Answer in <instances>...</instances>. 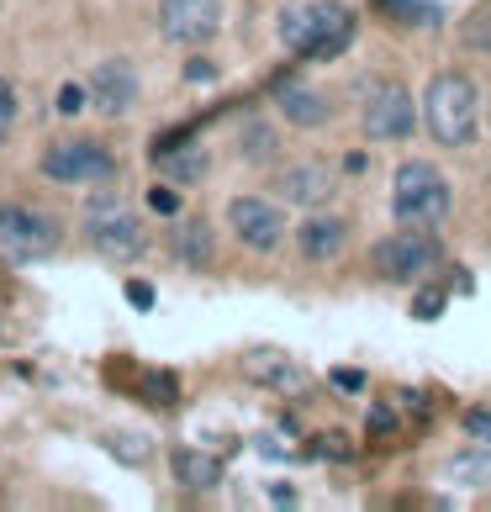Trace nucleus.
I'll list each match as a JSON object with an SVG mask.
<instances>
[{
  "label": "nucleus",
  "instance_id": "f257e3e1",
  "mask_svg": "<svg viewBox=\"0 0 491 512\" xmlns=\"http://www.w3.org/2000/svg\"><path fill=\"white\" fill-rule=\"evenodd\" d=\"M275 27H280V43L312 64L338 59L354 43V11L338 6V0H291Z\"/></svg>",
  "mask_w": 491,
  "mask_h": 512
},
{
  "label": "nucleus",
  "instance_id": "f03ea898",
  "mask_svg": "<svg viewBox=\"0 0 491 512\" xmlns=\"http://www.w3.org/2000/svg\"><path fill=\"white\" fill-rule=\"evenodd\" d=\"M481 127V96L460 69L433 74L423 90V132L439 148H465Z\"/></svg>",
  "mask_w": 491,
  "mask_h": 512
},
{
  "label": "nucleus",
  "instance_id": "7ed1b4c3",
  "mask_svg": "<svg viewBox=\"0 0 491 512\" xmlns=\"http://www.w3.org/2000/svg\"><path fill=\"white\" fill-rule=\"evenodd\" d=\"M391 212L402 227H439L455 212V191L428 159H407L391 180Z\"/></svg>",
  "mask_w": 491,
  "mask_h": 512
},
{
  "label": "nucleus",
  "instance_id": "20e7f679",
  "mask_svg": "<svg viewBox=\"0 0 491 512\" xmlns=\"http://www.w3.org/2000/svg\"><path fill=\"white\" fill-rule=\"evenodd\" d=\"M439 259H444V243L433 238V227H402V233H391L370 249V270L381 280L407 286V280H423Z\"/></svg>",
  "mask_w": 491,
  "mask_h": 512
},
{
  "label": "nucleus",
  "instance_id": "39448f33",
  "mask_svg": "<svg viewBox=\"0 0 491 512\" xmlns=\"http://www.w3.org/2000/svg\"><path fill=\"white\" fill-rule=\"evenodd\" d=\"M59 249V227L32 206H0V259L37 264Z\"/></svg>",
  "mask_w": 491,
  "mask_h": 512
},
{
  "label": "nucleus",
  "instance_id": "423d86ee",
  "mask_svg": "<svg viewBox=\"0 0 491 512\" xmlns=\"http://www.w3.org/2000/svg\"><path fill=\"white\" fill-rule=\"evenodd\" d=\"M360 127H365V138H370V143H407L423 122H418V106H412L407 90L386 80V85H375L370 96H365Z\"/></svg>",
  "mask_w": 491,
  "mask_h": 512
},
{
  "label": "nucleus",
  "instance_id": "0eeeda50",
  "mask_svg": "<svg viewBox=\"0 0 491 512\" xmlns=\"http://www.w3.org/2000/svg\"><path fill=\"white\" fill-rule=\"evenodd\" d=\"M43 175L53 185H101V180L117 175V159L90 138H64L43 154Z\"/></svg>",
  "mask_w": 491,
  "mask_h": 512
},
{
  "label": "nucleus",
  "instance_id": "6e6552de",
  "mask_svg": "<svg viewBox=\"0 0 491 512\" xmlns=\"http://www.w3.org/2000/svg\"><path fill=\"white\" fill-rule=\"evenodd\" d=\"M90 243L106 259H138L143 254V222L117 196H96L90 201Z\"/></svg>",
  "mask_w": 491,
  "mask_h": 512
},
{
  "label": "nucleus",
  "instance_id": "1a4fd4ad",
  "mask_svg": "<svg viewBox=\"0 0 491 512\" xmlns=\"http://www.w3.org/2000/svg\"><path fill=\"white\" fill-rule=\"evenodd\" d=\"M222 27V0H164L159 6V32L175 48H201Z\"/></svg>",
  "mask_w": 491,
  "mask_h": 512
},
{
  "label": "nucleus",
  "instance_id": "9d476101",
  "mask_svg": "<svg viewBox=\"0 0 491 512\" xmlns=\"http://www.w3.org/2000/svg\"><path fill=\"white\" fill-rule=\"evenodd\" d=\"M228 222H233V233L243 238V249H254V254H275L280 238H286V212L270 206L264 196H238L228 206Z\"/></svg>",
  "mask_w": 491,
  "mask_h": 512
},
{
  "label": "nucleus",
  "instance_id": "9b49d317",
  "mask_svg": "<svg viewBox=\"0 0 491 512\" xmlns=\"http://www.w3.org/2000/svg\"><path fill=\"white\" fill-rule=\"evenodd\" d=\"M243 375H249L254 386L275 391V396H301L307 391V370H301L286 349H249L243 354Z\"/></svg>",
  "mask_w": 491,
  "mask_h": 512
},
{
  "label": "nucleus",
  "instance_id": "f8f14e48",
  "mask_svg": "<svg viewBox=\"0 0 491 512\" xmlns=\"http://www.w3.org/2000/svg\"><path fill=\"white\" fill-rule=\"evenodd\" d=\"M90 101H96L101 117H122V111H132V101H138V69H132L127 59L101 64L96 74H90Z\"/></svg>",
  "mask_w": 491,
  "mask_h": 512
},
{
  "label": "nucleus",
  "instance_id": "ddd939ff",
  "mask_svg": "<svg viewBox=\"0 0 491 512\" xmlns=\"http://www.w3.org/2000/svg\"><path fill=\"white\" fill-rule=\"evenodd\" d=\"M338 191V175L323 164V159H301V164H286L280 175V196L291 206H328Z\"/></svg>",
  "mask_w": 491,
  "mask_h": 512
},
{
  "label": "nucleus",
  "instance_id": "4468645a",
  "mask_svg": "<svg viewBox=\"0 0 491 512\" xmlns=\"http://www.w3.org/2000/svg\"><path fill=\"white\" fill-rule=\"evenodd\" d=\"M296 249L307 264H333L338 254L349 249V227L338 217H307L296 227Z\"/></svg>",
  "mask_w": 491,
  "mask_h": 512
},
{
  "label": "nucleus",
  "instance_id": "2eb2a0df",
  "mask_svg": "<svg viewBox=\"0 0 491 512\" xmlns=\"http://www.w3.org/2000/svg\"><path fill=\"white\" fill-rule=\"evenodd\" d=\"M275 106L286 111V122H296V127H328V117H333L328 96L312 90L307 80H280L275 85Z\"/></svg>",
  "mask_w": 491,
  "mask_h": 512
},
{
  "label": "nucleus",
  "instance_id": "dca6fc26",
  "mask_svg": "<svg viewBox=\"0 0 491 512\" xmlns=\"http://www.w3.org/2000/svg\"><path fill=\"white\" fill-rule=\"evenodd\" d=\"M169 249H175V259L185 264V270H206V264H212V249H217L212 222L180 217V222H175V233H169Z\"/></svg>",
  "mask_w": 491,
  "mask_h": 512
},
{
  "label": "nucleus",
  "instance_id": "f3484780",
  "mask_svg": "<svg viewBox=\"0 0 491 512\" xmlns=\"http://www.w3.org/2000/svg\"><path fill=\"white\" fill-rule=\"evenodd\" d=\"M169 470H175V481L185 491H206V486L222 481V460H212V454H201V449H175Z\"/></svg>",
  "mask_w": 491,
  "mask_h": 512
},
{
  "label": "nucleus",
  "instance_id": "a211bd4d",
  "mask_svg": "<svg viewBox=\"0 0 491 512\" xmlns=\"http://www.w3.org/2000/svg\"><path fill=\"white\" fill-rule=\"evenodd\" d=\"M159 169L175 185H196V180H206V148H185V143H175V148H159Z\"/></svg>",
  "mask_w": 491,
  "mask_h": 512
},
{
  "label": "nucleus",
  "instance_id": "6ab92c4d",
  "mask_svg": "<svg viewBox=\"0 0 491 512\" xmlns=\"http://www.w3.org/2000/svg\"><path fill=\"white\" fill-rule=\"evenodd\" d=\"M111 454H117V460L122 465H143L148 460V454H154V444H148L143 439V433H106V439H101Z\"/></svg>",
  "mask_w": 491,
  "mask_h": 512
},
{
  "label": "nucleus",
  "instance_id": "aec40b11",
  "mask_svg": "<svg viewBox=\"0 0 491 512\" xmlns=\"http://www.w3.org/2000/svg\"><path fill=\"white\" fill-rule=\"evenodd\" d=\"M375 6L391 22H439V6H423V0H375Z\"/></svg>",
  "mask_w": 491,
  "mask_h": 512
},
{
  "label": "nucleus",
  "instance_id": "412c9836",
  "mask_svg": "<svg viewBox=\"0 0 491 512\" xmlns=\"http://www.w3.org/2000/svg\"><path fill=\"white\" fill-rule=\"evenodd\" d=\"M275 132L270 127H259V122H249V127H243V159H249V164H264V159H275Z\"/></svg>",
  "mask_w": 491,
  "mask_h": 512
},
{
  "label": "nucleus",
  "instance_id": "4be33fe9",
  "mask_svg": "<svg viewBox=\"0 0 491 512\" xmlns=\"http://www.w3.org/2000/svg\"><path fill=\"white\" fill-rule=\"evenodd\" d=\"M143 396H148L154 407H175V402H180V381H175L169 370H148V375H143Z\"/></svg>",
  "mask_w": 491,
  "mask_h": 512
},
{
  "label": "nucleus",
  "instance_id": "5701e85b",
  "mask_svg": "<svg viewBox=\"0 0 491 512\" xmlns=\"http://www.w3.org/2000/svg\"><path fill=\"white\" fill-rule=\"evenodd\" d=\"M307 460H349V439L344 433H317V439H307Z\"/></svg>",
  "mask_w": 491,
  "mask_h": 512
},
{
  "label": "nucleus",
  "instance_id": "b1692460",
  "mask_svg": "<svg viewBox=\"0 0 491 512\" xmlns=\"http://www.w3.org/2000/svg\"><path fill=\"white\" fill-rule=\"evenodd\" d=\"M455 476L460 481H491V454H460Z\"/></svg>",
  "mask_w": 491,
  "mask_h": 512
},
{
  "label": "nucleus",
  "instance_id": "393cba45",
  "mask_svg": "<svg viewBox=\"0 0 491 512\" xmlns=\"http://www.w3.org/2000/svg\"><path fill=\"white\" fill-rule=\"evenodd\" d=\"M465 48H486L491 53V11H481V16L465 22Z\"/></svg>",
  "mask_w": 491,
  "mask_h": 512
},
{
  "label": "nucleus",
  "instance_id": "a878e982",
  "mask_svg": "<svg viewBox=\"0 0 491 512\" xmlns=\"http://www.w3.org/2000/svg\"><path fill=\"white\" fill-rule=\"evenodd\" d=\"M148 212L154 217H180V196L169 191V185H154V191H148Z\"/></svg>",
  "mask_w": 491,
  "mask_h": 512
},
{
  "label": "nucleus",
  "instance_id": "bb28decb",
  "mask_svg": "<svg viewBox=\"0 0 491 512\" xmlns=\"http://www.w3.org/2000/svg\"><path fill=\"white\" fill-rule=\"evenodd\" d=\"M328 381H333V391H344V396H360V391H365V370H349V365H338V370L328 375Z\"/></svg>",
  "mask_w": 491,
  "mask_h": 512
},
{
  "label": "nucleus",
  "instance_id": "cd10ccee",
  "mask_svg": "<svg viewBox=\"0 0 491 512\" xmlns=\"http://www.w3.org/2000/svg\"><path fill=\"white\" fill-rule=\"evenodd\" d=\"M386 433L396 439V412H391V407H375V412H370V439L386 444Z\"/></svg>",
  "mask_w": 491,
  "mask_h": 512
},
{
  "label": "nucleus",
  "instance_id": "c85d7f7f",
  "mask_svg": "<svg viewBox=\"0 0 491 512\" xmlns=\"http://www.w3.org/2000/svg\"><path fill=\"white\" fill-rule=\"evenodd\" d=\"M11 122H16V90H11V80H0V143H6Z\"/></svg>",
  "mask_w": 491,
  "mask_h": 512
},
{
  "label": "nucleus",
  "instance_id": "c756f323",
  "mask_svg": "<svg viewBox=\"0 0 491 512\" xmlns=\"http://www.w3.org/2000/svg\"><path fill=\"white\" fill-rule=\"evenodd\" d=\"M412 317H418V322L444 317V291H428V296H418V301H412Z\"/></svg>",
  "mask_w": 491,
  "mask_h": 512
},
{
  "label": "nucleus",
  "instance_id": "7c9ffc66",
  "mask_svg": "<svg viewBox=\"0 0 491 512\" xmlns=\"http://www.w3.org/2000/svg\"><path fill=\"white\" fill-rule=\"evenodd\" d=\"M90 101V90L85 85H64L59 90V111H64V117H80V106Z\"/></svg>",
  "mask_w": 491,
  "mask_h": 512
},
{
  "label": "nucleus",
  "instance_id": "2f4dec72",
  "mask_svg": "<svg viewBox=\"0 0 491 512\" xmlns=\"http://www.w3.org/2000/svg\"><path fill=\"white\" fill-rule=\"evenodd\" d=\"M465 433H470V439H481V444H491V407L470 412V417H465Z\"/></svg>",
  "mask_w": 491,
  "mask_h": 512
},
{
  "label": "nucleus",
  "instance_id": "473e14b6",
  "mask_svg": "<svg viewBox=\"0 0 491 512\" xmlns=\"http://www.w3.org/2000/svg\"><path fill=\"white\" fill-rule=\"evenodd\" d=\"M127 301L138 312H148V307H154V286H148V280H127Z\"/></svg>",
  "mask_w": 491,
  "mask_h": 512
},
{
  "label": "nucleus",
  "instance_id": "72a5a7b5",
  "mask_svg": "<svg viewBox=\"0 0 491 512\" xmlns=\"http://www.w3.org/2000/svg\"><path fill=\"white\" fill-rule=\"evenodd\" d=\"M185 80H191V85H212V80H217V69L206 64V59H191V64H185Z\"/></svg>",
  "mask_w": 491,
  "mask_h": 512
},
{
  "label": "nucleus",
  "instance_id": "f704fd0d",
  "mask_svg": "<svg viewBox=\"0 0 491 512\" xmlns=\"http://www.w3.org/2000/svg\"><path fill=\"white\" fill-rule=\"evenodd\" d=\"M344 169H349V175H365L370 159H365V154H344Z\"/></svg>",
  "mask_w": 491,
  "mask_h": 512
},
{
  "label": "nucleus",
  "instance_id": "c9c22d12",
  "mask_svg": "<svg viewBox=\"0 0 491 512\" xmlns=\"http://www.w3.org/2000/svg\"><path fill=\"white\" fill-rule=\"evenodd\" d=\"M0 344H6V322H0Z\"/></svg>",
  "mask_w": 491,
  "mask_h": 512
}]
</instances>
